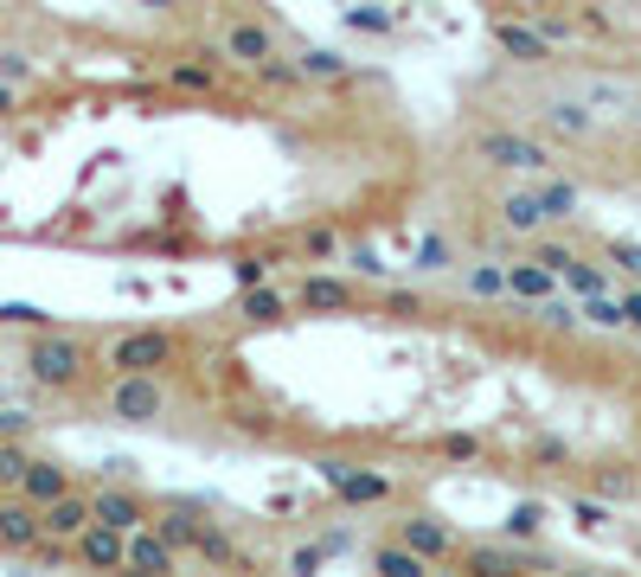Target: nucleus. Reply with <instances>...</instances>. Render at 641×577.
<instances>
[{"instance_id":"1","label":"nucleus","mask_w":641,"mask_h":577,"mask_svg":"<svg viewBox=\"0 0 641 577\" xmlns=\"http://www.w3.org/2000/svg\"><path fill=\"white\" fill-rule=\"evenodd\" d=\"M84 372H90V347H84L77 334L39 328V334L26 341V379H33L39 392H77Z\"/></svg>"},{"instance_id":"2","label":"nucleus","mask_w":641,"mask_h":577,"mask_svg":"<svg viewBox=\"0 0 641 577\" xmlns=\"http://www.w3.org/2000/svg\"><path fill=\"white\" fill-rule=\"evenodd\" d=\"M475 161H488L500 174H552V148L533 129H475Z\"/></svg>"},{"instance_id":"3","label":"nucleus","mask_w":641,"mask_h":577,"mask_svg":"<svg viewBox=\"0 0 641 577\" xmlns=\"http://www.w3.org/2000/svg\"><path fill=\"white\" fill-rule=\"evenodd\" d=\"M180 334H167V328H129V334H116L110 341V372H167V366H180Z\"/></svg>"},{"instance_id":"4","label":"nucleus","mask_w":641,"mask_h":577,"mask_svg":"<svg viewBox=\"0 0 641 577\" xmlns=\"http://www.w3.org/2000/svg\"><path fill=\"white\" fill-rule=\"evenodd\" d=\"M103 411H110L116 424H154V418L167 411V385H161V372H116L110 392H103Z\"/></svg>"},{"instance_id":"5","label":"nucleus","mask_w":641,"mask_h":577,"mask_svg":"<svg viewBox=\"0 0 641 577\" xmlns=\"http://www.w3.org/2000/svg\"><path fill=\"white\" fill-rule=\"evenodd\" d=\"M283 46H277V33L257 20V13H231L225 20V33H218V65H238V72H257V65H270Z\"/></svg>"},{"instance_id":"6","label":"nucleus","mask_w":641,"mask_h":577,"mask_svg":"<svg viewBox=\"0 0 641 577\" xmlns=\"http://www.w3.org/2000/svg\"><path fill=\"white\" fill-rule=\"evenodd\" d=\"M488 46L513 65H552V39L539 33V20H520V13H495L488 20Z\"/></svg>"},{"instance_id":"7","label":"nucleus","mask_w":641,"mask_h":577,"mask_svg":"<svg viewBox=\"0 0 641 577\" xmlns=\"http://www.w3.org/2000/svg\"><path fill=\"white\" fill-rule=\"evenodd\" d=\"M533 123H539V136L571 142V148H584L597 136V116H590L584 103H571V97H539V103H533Z\"/></svg>"},{"instance_id":"8","label":"nucleus","mask_w":641,"mask_h":577,"mask_svg":"<svg viewBox=\"0 0 641 577\" xmlns=\"http://www.w3.org/2000/svg\"><path fill=\"white\" fill-rule=\"evenodd\" d=\"M398 539H405L418 559H430V565H449V559L462 552L456 526H449V520H436V513H405V520H398Z\"/></svg>"},{"instance_id":"9","label":"nucleus","mask_w":641,"mask_h":577,"mask_svg":"<svg viewBox=\"0 0 641 577\" xmlns=\"http://www.w3.org/2000/svg\"><path fill=\"white\" fill-rule=\"evenodd\" d=\"M72 559L84 565V572H123V559H129V533H116V526L90 520V526L72 539Z\"/></svg>"},{"instance_id":"10","label":"nucleus","mask_w":641,"mask_h":577,"mask_svg":"<svg viewBox=\"0 0 641 577\" xmlns=\"http://www.w3.org/2000/svg\"><path fill=\"white\" fill-rule=\"evenodd\" d=\"M328 488L341 495V507H379L392 501V475H372V469H354V462H321Z\"/></svg>"},{"instance_id":"11","label":"nucleus","mask_w":641,"mask_h":577,"mask_svg":"<svg viewBox=\"0 0 641 577\" xmlns=\"http://www.w3.org/2000/svg\"><path fill=\"white\" fill-rule=\"evenodd\" d=\"M148 513H154V507H148L136 488H123V482L90 488V520H103V526H116V533H136V526H148Z\"/></svg>"},{"instance_id":"12","label":"nucleus","mask_w":641,"mask_h":577,"mask_svg":"<svg viewBox=\"0 0 641 577\" xmlns=\"http://www.w3.org/2000/svg\"><path fill=\"white\" fill-rule=\"evenodd\" d=\"M39 533H46V526H39V507L26 501V495H7V501H0V552H7V559H26V552L39 546Z\"/></svg>"},{"instance_id":"13","label":"nucleus","mask_w":641,"mask_h":577,"mask_svg":"<svg viewBox=\"0 0 641 577\" xmlns=\"http://www.w3.org/2000/svg\"><path fill=\"white\" fill-rule=\"evenodd\" d=\"M148 526H154L174 552H193V546H200V533H206V513H200L193 501H161L154 513H148Z\"/></svg>"},{"instance_id":"14","label":"nucleus","mask_w":641,"mask_h":577,"mask_svg":"<svg viewBox=\"0 0 641 577\" xmlns=\"http://www.w3.org/2000/svg\"><path fill=\"white\" fill-rule=\"evenodd\" d=\"M495 218L513 231V238H539L552 213H546V200H539V187H513V193H500L495 200Z\"/></svg>"},{"instance_id":"15","label":"nucleus","mask_w":641,"mask_h":577,"mask_svg":"<svg viewBox=\"0 0 641 577\" xmlns=\"http://www.w3.org/2000/svg\"><path fill=\"white\" fill-rule=\"evenodd\" d=\"M354 302H359V288L347 277H328V270H315V277L295 283V308H308V315H341Z\"/></svg>"},{"instance_id":"16","label":"nucleus","mask_w":641,"mask_h":577,"mask_svg":"<svg viewBox=\"0 0 641 577\" xmlns=\"http://www.w3.org/2000/svg\"><path fill=\"white\" fill-rule=\"evenodd\" d=\"M123 572H142V577H174L180 572V552L154 533V526H136L129 533V559H123Z\"/></svg>"},{"instance_id":"17","label":"nucleus","mask_w":641,"mask_h":577,"mask_svg":"<svg viewBox=\"0 0 641 577\" xmlns=\"http://www.w3.org/2000/svg\"><path fill=\"white\" fill-rule=\"evenodd\" d=\"M546 295H559V270H546L539 257H520V264H507V302H526V308H539Z\"/></svg>"},{"instance_id":"18","label":"nucleus","mask_w":641,"mask_h":577,"mask_svg":"<svg viewBox=\"0 0 641 577\" xmlns=\"http://www.w3.org/2000/svg\"><path fill=\"white\" fill-rule=\"evenodd\" d=\"M39 526H46V539H65V546H72L77 533L90 526V495L65 488L59 501H46V507H39Z\"/></svg>"},{"instance_id":"19","label":"nucleus","mask_w":641,"mask_h":577,"mask_svg":"<svg viewBox=\"0 0 641 577\" xmlns=\"http://www.w3.org/2000/svg\"><path fill=\"white\" fill-rule=\"evenodd\" d=\"M289 315V295L277 283H251V288H238V321L244 328H277Z\"/></svg>"},{"instance_id":"20","label":"nucleus","mask_w":641,"mask_h":577,"mask_svg":"<svg viewBox=\"0 0 641 577\" xmlns=\"http://www.w3.org/2000/svg\"><path fill=\"white\" fill-rule=\"evenodd\" d=\"M65 488H72V469H65V462H46V456H33L13 495H26V501H33V507H46V501H59Z\"/></svg>"},{"instance_id":"21","label":"nucleus","mask_w":641,"mask_h":577,"mask_svg":"<svg viewBox=\"0 0 641 577\" xmlns=\"http://www.w3.org/2000/svg\"><path fill=\"white\" fill-rule=\"evenodd\" d=\"M167 84L187 90V97H225V77H218V52L213 59H187V65H167Z\"/></svg>"},{"instance_id":"22","label":"nucleus","mask_w":641,"mask_h":577,"mask_svg":"<svg viewBox=\"0 0 641 577\" xmlns=\"http://www.w3.org/2000/svg\"><path fill=\"white\" fill-rule=\"evenodd\" d=\"M559 283L584 302V295H610V288H616V277H610L603 264H590V257H571L565 270H559Z\"/></svg>"},{"instance_id":"23","label":"nucleus","mask_w":641,"mask_h":577,"mask_svg":"<svg viewBox=\"0 0 641 577\" xmlns=\"http://www.w3.org/2000/svg\"><path fill=\"white\" fill-rule=\"evenodd\" d=\"M372 572H379V577H436V565L418 559V552L398 539V546H379V552H372Z\"/></svg>"},{"instance_id":"24","label":"nucleus","mask_w":641,"mask_h":577,"mask_svg":"<svg viewBox=\"0 0 641 577\" xmlns=\"http://www.w3.org/2000/svg\"><path fill=\"white\" fill-rule=\"evenodd\" d=\"M462 288H469V302H507V264H469Z\"/></svg>"},{"instance_id":"25","label":"nucleus","mask_w":641,"mask_h":577,"mask_svg":"<svg viewBox=\"0 0 641 577\" xmlns=\"http://www.w3.org/2000/svg\"><path fill=\"white\" fill-rule=\"evenodd\" d=\"M283 264V251H238L231 257V283L251 288V283H270V270Z\"/></svg>"},{"instance_id":"26","label":"nucleus","mask_w":641,"mask_h":577,"mask_svg":"<svg viewBox=\"0 0 641 577\" xmlns=\"http://www.w3.org/2000/svg\"><path fill=\"white\" fill-rule=\"evenodd\" d=\"M295 65L308 72V84H347V77H354V65H347L341 52H321V46H315V52H302Z\"/></svg>"},{"instance_id":"27","label":"nucleus","mask_w":641,"mask_h":577,"mask_svg":"<svg viewBox=\"0 0 641 577\" xmlns=\"http://www.w3.org/2000/svg\"><path fill=\"white\" fill-rule=\"evenodd\" d=\"M590 488L603 495V501H636L641 482L629 475V469H616V462H603V469H590Z\"/></svg>"},{"instance_id":"28","label":"nucleus","mask_w":641,"mask_h":577,"mask_svg":"<svg viewBox=\"0 0 641 577\" xmlns=\"http://www.w3.org/2000/svg\"><path fill=\"white\" fill-rule=\"evenodd\" d=\"M577 315H584L590 328H603V334H616V328H623V302H616V295H584V302H577Z\"/></svg>"},{"instance_id":"29","label":"nucleus","mask_w":641,"mask_h":577,"mask_svg":"<svg viewBox=\"0 0 641 577\" xmlns=\"http://www.w3.org/2000/svg\"><path fill=\"white\" fill-rule=\"evenodd\" d=\"M533 315H539V321H546L552 334H577V321H584V315H577V302H565V295H546V302H539Z\"/></svg>"},{"instance_id":"30","label":"nucleus","mask_w":641,"mask_h":577,"mask_svg":"<svg viewBox=\"0 0 641 577\" xmlns=\"http://www.w3.org/2000/svg\"><path fill=\"white\" fill-rule=\"evenodd\" d=\"M539 200H546V213H552V225L577 213V187H565V180H552V174H539Z\"/></svg>"},{"instance_id":"31","label":"nucleus","mask_w":641,"mask_h":577,"mask_svg":"<svg viewBox=\"0 0 641 577\" xmlns=\"http://www.w3.org/2000/svg\"><path fill=\"white\" fill-rule=\"evenodd\" d=\"M603 257H610L629 283H641V244L636 238H603Z\"/></svg>"},{"instance_id":"32","label":"nucleus","mask_w":641,"mask_h":577,"mask_svg":"<svg viewBox=\"0 0 641 577\" xmlns=\"http://www.w3.org/2000/svg\"><path fill=\"white\" fill-rule=\"evenodd\" d=\"M257 77H264L270 90H302V84H308V72H302L295 59H283V52H277L270 65H257Z\"/></svg>"},{"instance_id":"33","label":"nucleus","mask_w":641,"mask_h":577,"mask_svg":"<svg viewBox=\"0 0 641 577\" xmlns=\"http://www.w3.org/2000/svg\"><path fill=\"white\" fill-rule=\"evenodd\" d=\"M418 270H424V277L456 270V244H449V238H424V244H418Z\"/></svg>"},{"instance_id":"34","label":"nucleus","mask_w":641,"mask_h":577,"mask_svg":"<svg viewBox=\"0 0 641 577\" xmlns=\"http://www.w3.org/2000/svg\"><path fill=\"white\" fill-rule=\"evenodd\" d=\"M193 552H200L206 565H238V546H231V539L218 533L213 520H206V533H200V546H193Z\"/></svg>"},{"instance_id":"35","label":"nucleus","mask_w":641,"mask_h":577,"mask_svg":"<svg viewBox=\"0 0 641 577\" xmlns=\"http://www.w3.org/2000/svg\"><path fill=\"white\" fill-rule=\"evenodd\" d=\"M26 462H33V456L20 449V436H7V443H0V488H20V475H26Z\"/></svg>"},{"instance_id":"36","label":"nucleus","mask_w":641,"mask_h":577,"mask_svg":"<svg viewBox=\"0 0 641 577\" xmlns=\"http://www.w3.org/2000/svg\"><path fill=\"white\" fill-rule=\"evenodd\" d=\"M526 257H539V264H546V270H565L571 257H577V251H571L565 238H546V231H539V238H533V251H526Z\"/></svg>"},{"instance_id":"37","label":"nucleus","mask_w":641,"mask_h":577,"mask_svg":"<svg viewBox=\"0 0 641 577\" xmlns=\"http://www.w3.org/2000/svg\"><path fill=\"white\" fill-rule=\"evenodd\" d=\"M539 526H546V507H539V501H520V507H513V520H507V533H513V539H533Z\"/></svg>"},{"instance_id":"38","label":"nucleus","mask_w":641,"mask_h":577,"mask_svg":"<svg viewBox=\"0 0 641 577\" xmlns=\"http://www.w3.org/2000/svg\"><path fill=\"white\" fill-rule=\"evenodd\" d=\"M436 449H443L449 462H475V456H482V443H475V436H462V431H449L443 443H436Z\"/></svg>"},{"instance_id":"39","label":"nucleus","mask_w":641,"mask_h":577,"mask_svg":"<svg viewBox=\"0 0 641 577\" xmlns=\"http://www.w3.org/2000/svg\"><path fill=\"white\" fill-rule=\"evenodd\" d=\"M571 513H577V526H590V533H597V526H610V507L590 501V495H577V501H571Z\"/></svg>"},{"instance_id":"40","label":"nucleus","mask_w":641,"mask_h":577,"mask_svg":"<svg viewBox=\"0 0 641 577\" xmlns=\"http://www.w3.org/2000/svg\"><path fill=\"white\" fill-rule=\"evenodd\" d=\"M0 84H33V59L26 52H0Z\"/></svg>"},{"instance_id":"41","label":"nucleus","mask_w":641,"mask_h":577,"mask_svg":"<svg viewBox=\"0 0 641 577\" xmlns=\"http://www.w3.org/2000/svg\"><path fill=\"white\" fill-rule=\"evenodd\" d=\"M616 302H623V328H636V334H641V283H629Z\"/></svg>"},{"instance_id":"42","label":"nucleus","mask_w":641,"mask_h":577,"mask_svg":"<svg viewBox=\"0 0 641 577\" xmlns=\"http://www.w3.org/2000/svg\"><path fill=\"white\" fill-rule=\"evenodd\" d=\"M302 251H308V257H334V251H341V238H334V231H308V238H302Z\"/></svg>"},{"instance_id":"43","label":"nucleus","mask_w":641,"mask_h":577,"mask_svg":"<svg viewBox=\"0 0 641 577\" xmlns=\"http://www.w3.org/2000/svg\"><path fill=\"white\" fill-rule=\"evenodd\" d=\"M0 321H20V328H46V315H39V308H20V302H7V308H0Z\"/></svg>"},{"instance_id":"44","label":"nucleus","mask_w":641,"mask_h":577,"mask_svg":"<svg viewBox=\"0 0 641 577\" xmlns=\"http://www.w3.org/2000/svg\"><path fill=\"white\" fill-rule=\"evenodd\" d=\"M26 431H33L26 411H0V443H7V436H26Z\"/></svg>"},{"instance_id":"45","label":"nucleus","mask_w":641,"mask_h":577,"mask_svg":"<svg viewBox=\"0 0 641 577\" xmlns=\"http://www.w3.org/2000/svg\"><path fill=\"white\" fill-rule=\"evenodd\" d=\"M136 7H148V13H180L187 0H136Z\"/></svg>"},{"instance_id":"46","label":"nucleus","mask_w":641,"mask_h":577,"mask_svg":"<svg viewBox=\"0 0 641 577\" xmlns=\"http://www.w3.org/2000/svg\"><path fill=\"white\" fill-rule=\"evenodd\" d=\"M0 116H13V84H0Z\"/></svg>"},{"instance_id":"47","label":"nucleus","mask_w":641,"mask_h":577,"mask_svg":"<svg viewBox=\"0 0 641 577\" xmlns=\"http://www.w3.org/2000/svg\"><path fill=\"white\" fill-rule=\"evenodd\" d=\"M513 7H526V13H546V7H559V0H513Z\"/></svg>"},{"instance_id":"48","label":"nucleus","mask_w":641,"mask_h":577,"mask_svg":"<svg viewBox=\"0 0 641 577\" xmlns=\"http://www.w3.org/2000/svg\"><path fill=\"white\" fill-rule=\"evenodd\" d=\"M636 129H641V103H636Z\"/></svg>"},{"instance_id":"49","label":"nucleus","mask_w":641,"mask_h":577,"mask_svg":"<svg viewBox=\"0 0 641 577\" xmlns=\"http://www.w3.org/2000/svg\"><path fill=\"white\" fill-rule=\"evenodd\" d=\"M636 436H641V411H636Z\"/></svg>"}]
</instances>
